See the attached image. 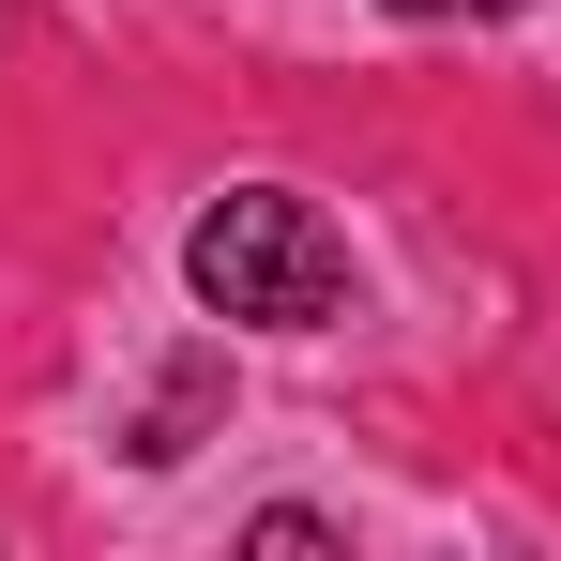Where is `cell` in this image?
Segmentation results:
<instances>
[{
  "instance_id": "7a4b0ae2",
  "label": "cell",
  "mask_w": 561,
  "mask_h": 561,
  "mask_svg": "<svg viewBox=\"0 0 561 561\" xmlns=\"http://www.w3.org/2000/svg\"><path fill=\"white\" fill-rule=\"evenodd\" d=\"M379 15H516V0H379Z\"/></svg>"
},
{
  "instance_id": "6da1fadb",
  "label": "cell",
  "mask_w": 561,
  "mask_h": 561,
  "mask_svg": "<svg viewBox=\"0 0 561 561\" xmlns=\"http://www.w3.org/2000/svg\"><path fill=\"white\" fill-rule=\"evenodd\" d=\"M183 274H197V304H213V319H259V334H319V319L350 304V243L319 228V197L243 183V197H213V213H197Z\"/></svg>"
}]
</instances>
